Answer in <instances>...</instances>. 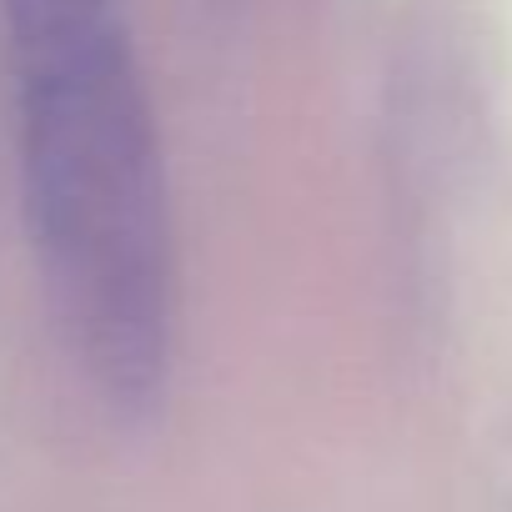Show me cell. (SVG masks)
<instances>
[{
	"label": "cell",
	"instance_id": "1",
	"mask_svg": "<svg viewBox=\"0 0 512 512\" xmlns=\"http://www.w3.org/2000/svg\"><path fill=\"white\" fill-rule=\"evenodd\" d=\"M21 211L51 322L121 412L171 377L176 251L156 111L121 0H0Z\"/></svg>",
	"mask_w": 512,
	"mask_h": 512
}]
</instances>
